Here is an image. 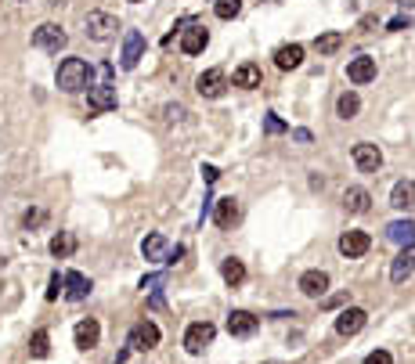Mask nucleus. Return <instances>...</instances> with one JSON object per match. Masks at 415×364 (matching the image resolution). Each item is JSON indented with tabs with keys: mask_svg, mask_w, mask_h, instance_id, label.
Returning <instances> with one entry per match:
<instances>
[{
	"mask_svg": "<svg viewBox=\"0 0 415 364\" xmlns=\"http://www.w3.org/2000/svg\"><path fill=\"white\" fill-rule=\"evenodd\" d=\"M73 335H76V350H94L98 339H101V325H98L94 317H83Z\"/></svg>",
	"mask_w": 415,
	"mask_h": 364,
	"instance_id": "nucleus-13",
	"label": "nucleus"
},
{
	"mask_svg": "<svg viewBox=\"0 0 415 364\" xmlns=\"http://www.w3.org/2000/svg\"><path fill=\"white\" fill-rule=\"evenodd\" d=\"M141 58H144V36L137 29H130L127 40H123V58L119 61H123V69H134Z\"/></svg>",
	"mask_w": 415,
	"mask_h": 364,
	"instance_id": "nucleus-14",
	"label": "nucleus"
},
{
	"mask_svg": "<svg viewBox=\"0 0 415 364\" xmlns=\"http://www.w3.org/2000/svg\"><path fill=\"white\" fill-rule=\"evenodd\" d=\"M127 347L130 350H152V347H159V328L152 325V321H137V325L130 328V335H127Z\"/></svg>",
	"mask_w": 415,
	"mask_h": 364,
	"instance_id": "nucleus-5",
	"label": "nucleus"
},
{
	"mask_svg": "<svg viewBox=\"0 0 415 364\" xmlns=\"http://www.w3.org/2000/svg\"><path fill=\"white\" fill-rule=\"evenodd\" d=\"M91 76H94V69H91L83 58H66V61L58 66V87L66 91V94L91 91Z\"/></svg>",
	"mask_w": 415,
	"mask_h": 364,
	"instance_id": "nucleus-1",
	"label": "nucleus"
},
{
	"mask_svg": "<svg viewBox=\"0 0 415 364\" xmlns=\"http://www.w3.org/2000/svg\"><path fill=\"white\" fill-rule=\"evenodd\" d=\"M260 79H264V73H260L257 61H242V66L232 73V83H235V87H246V91L260 87Z\"/></svg>",
	"mask_w": 415,
	"mask_h": 364,
	"instance_id": "nucleus-18",
	"label": "nucleus"
},
{
	"mask_svg": "<svg viewBox=\"0 0 415 364\" xmlns=\"http://www.w3.org/2000/svg\"><path fill=\"white\" fill-rule=\"evenodd\" d=\"M365 364H393V357H390L386 350H372V354L365 357Z\"/></svg>",
	"mask_w": 415,
	"mask_h": 364,
	"instance_id": "nucleus-35",
	"label": "nucleus"
},
{
	"mask_svg": "<svg viewBox=\"0 0 415 364\" xmlns=\"http://www.w3.org/2000/svg\"><path fill=\"white\" fill-rule=\"evenodd\" d=\"M325 289H329V274H325V271H307V274L300 278V292L310 296V299L325 296Z\"/></svg>",
	"mask_w": 415,
	"mask_h": 364,
	"instance_id": "nucleus-19",
	"label": "nucleus"
},
{
	"mask_svg": "<svg viewBox=\"0 0 415 364\" xmlns=\"http://www.w3.org/2000/svg\"><path fill=\"white\" fill-rule=\"evenodd\" d=\"M239 220V202L235 199H220L217 202V227H232Z\"/></svg>",
	"mask_w": 415,
	"mask_h": 364,
	"instance_id": "nucleus-25",
	"label": "nucleus"
},
{
	"mask_svg": "<svg viewBox=\"0 0 415 364\" xmlns=\"http://www.w3.org/2000/svg\"><path fill=\"white\" fill-rule=\"evenodd\" d=\"M76 252V238L69 231H61V234H54L51 238V256H58V260H66V256H73Z\"/></svg>",
	"mask_w": 415,
	"mask_h": 364,
	"instance_id": "nucleus-24",
	"label": "nucleus"
},
{
	"mask_svg": "<svg viewBox=\"0 0 415 364\" xmlns=\"http://www.w3.org/2000/svg\"><path fill=\"white\" fill-rule=\"evenodd\" d=\"M44 217H47V213H44V209H26V217H22V224H26V227H40V224H44Z\"/></svg>",
	"mask_w": 415,
	"mask_h": 364,
	"instance_id": "nucleus-33",
	"label": "nucleus"
},
{
	"mask_svg": "<svg viewBox=\"0 0 415 364\" xmlns=\"http://www.w3.org/2000/svg\"><path fill=\"white\" fill-rule=\"evenodd\" d=\"M264 130H267V134H282L285 123H282L278 116H267V119H264Z\"/></svg>",
	"mask_w": 415,
	"mask_h": 364,
	"instance_id": "nucleus-36",
	"label": "nucleus"
},
{
	"mask_svg": "<svg viewBox=\"0 0 415 364\" xmlns=\"http://www.w3.org/2000/svg\"><path fill=\"white\" fill-rule=\"evenodd\" d=\"M347 79H350V83H368V79H376V58L358 54V58L347 66Z\"/></svg>",
	"mask_w": 415,
	"mask_h": 364,
	"instance_id": "nucleus-15",
	"label": "nucleus"
},
{
	"mask_svg": "<svg viewBox=\"0 0 415 364\" xmlns=\"http://www.w3.org/2000/svg\"><path fill=\"white\" fill-rule=\"evenodd\" d=\"M376 26H379V18H376V15H365V18H361V22H358V29H361V33H368V29H376Z\"/></svg>",
	"mask_w": 415,
	"mask_h": 364,
	"instance_id": "nucleus-38",
	"label": "nucleus"
},
{
	"mask_svg": "<svg viewBox=\"0 0 415 364\" xmlns=\"http://www.w3.org/2000/svg\"><path fill=\"white\" fill-rule=\"evenodd\" d=\"M66 44H69L66 29H61V26H54V22L36 26V33H33V47H40V51H51V54H58V51L66 47Z\"/></svg>",
	"mask_w": 415,
	"mask_h": 364,
	"instance_id": "nucleus-2",
	"label": "nucleus"
},
{
	"mask_svg": "<svg viewBox=\"0 0 415 364\" xmlns=\"http://www.w3.org/2000/svg\"><path fill=\"white\" fill-rule=\"evenodd\" d=\"M264 364H278V361H264Z\"/></svg>",
	"mask_w": 415,
	"mask_h": 364,
	"instance_id": "nucleus-41",
	"label": "nucleus"
},
{
	"mask_svg": "<svg viewBox=\"0 0 415 364\" xmlns=\"http://www.w3.org/2000/svg\"><path fill=\"white\" fill-rule=\"evenodd\" d=\"M213 11H217V18H224V22H232V18L242 11V0H217V4H213Z\"/></svg>",
	"mask_w": 415,
	"mask_h": 364,
	"instance_id": "nucleus-31",
	"label": "nucleus"
},
{
	"mask_svg": "<svg viewBox=\"0 0 415 364\" xmlns=\"http://www.w3.org/2000/svg\"><path fill=\"white\" fill-rule=\"evenodd\" d=\"M66 292V274H51V285H47V299H58Z\"/></svg>",
	"mask_w": 415,
	"mask_h": 364,
	"instance_id": "nucleus-32",
	"label": "nucleus"
},
{
	"mask_svg": "<svg viewBox=\"0 0 415 364\" xmlns=\"http://www.w3.org/2000/svg\"><path fill=\"white\" fill-rule=\"evenodd\" d=\"M130 4H141V0H130Z\"/></svg>",
	"mask_w": 415,
	"mask_h": 364,
	"instance_id": "nucleus-42",
	"label": "nucleus"
},
{
	"mask_svg": "<svg viewBox=\"0 0 415 364\" xmlns=\"http://www.w3.org/2000/svg\"><path fill=\"white\" fill-rule=\"evenodd\" d=\"M390 206H398V209H412V206H415V181H401L398 188H393Z\"/></svg>",
	"mask_w": 415,
	"mask_h": 364,
	"instance_id": "nucleus-23",
	"label": "nucleus"
},
{
	"mask_svg": "<svg viewBox=\"0 0 415 364\" xmlns=\"http://www.w3.org/2000/svg\"><path fill=\"white\" fill-rule=\"evenodd\" d=\"M141 252H144V260H163L166 264V256H170V245H166V238L159 231H152L149 238L141 242Z\"/></svg>",
	"mask_w": 415,
	"mask_h": 364,
	"instance_id": "nucleus-20",
	"label": "nucleus"
},
{
	"mask_svg": "<svg viewBox=\"0 0 415 364\" xmlns=\"http://www.w3.org/2000/svg\"><path fill=\"white\" fill-rule=\"evenodd\" d=\"M87 109L91 112H109L116 109V87H109V83H98V87L87 91Z\"/></svg>",
	"mask_w": 415,
	"mask_h": 364,
	"instance_id": "nucleus-10",
	"label": "nucleus"
},
{
	"mask_svg": "<svg viewBox=\"0 0 415 364\" xmlns=\"http://www.w3.org/2000/svg\"><path fill=\"white\" fill-rule=\"evenodd\" d=\"M163 282H166V274H149V278H144V282H141V289H149V292H159V289H163Z\"/></svg>",
	"mask_w": 415,
	"mask_h": 364,
	"instance_id": "nucleus-34",
	"label": "nucleus"
},
{
	"mask_svg": "<svg viewBox=\"0 0 415 364\" xmlns=\"http://www.w3.org/2000/svg\"><path fill=\"white\" fill-rule=\"evenodd\" d=\"M47 4H54V8H58V4H66V0H47Z\"/></svg>",
	"mask_w": 415,
	"mask_h": 364,
	"instance_id": "nucleus-40",
	"label": "nucleus"
},
{
	"mask_svg": "<svg viewBox=\"0 0 415 364\" xmlns=\"http://www.w3.org/2000/svg\"><path fill=\"white\" fill-rule=\"evenodd\" d=\"M300 61H303V47H300V44H285V47L275 51V66L285 69V73H289V69H296Z\"/></svg>",
	"mask_w": 415,
	"mask_h": 364,
	"instance_id": "nucleus-21",
	"label": "nucleus"
},
{
	"mask_svg": "<svg viewBox=\"0 0 415 364\" xmlns=\"http://www.w3.org/2000/svg\"><path fill=\"white\" fill-rule=\"evenodd\" d=\"M257 325H260V317H257V314H249V310H232V314H227V332L239 335V339L253 335Z\"/></svg>",
	"mask_w": 415,
	"mask_h": 364,
	"instance_id": "nucleus-9",
	"label": "nucleus"
},
{
	"mask_svg": "<svg viewBox=\"0 0 415 364\" xmlns=\"http://www.w3.org/2000/svg\"><path fill=\"white\" fill-rule=\"evenodd\" d=\"M119 29L116 15H105V11H91L87 18H83V33H87L91 40H109L112 33Z\"/></svg>",
	"mask_w": 415,
	"mask_h": 364,
	"instance_id": "nucleus-3",
	"label": "nucleus"
},
{
	"mask_svg": "<svg viewBox=\"0 0 415 364\" xmlns=\"http://www.w3.org/2000/svg\"><path fill=\"white\" fill-rule=\"evenodd\" d=\"M340 44H343V33H322V36L315 40L318 54H332V51H340Z\"/></svg>",
	"mask_w": 415,
	"mask_h": 364,
	"instance_id": "nucleus-30",
	"label": "nucleus"
},
{
	"mask_svg": "<svg viewBox=\"0 0 415 364\" xmlns=\"http://www.w3.org/2000/svg\"><path fill=\"white\" fill-rule=\"evenodd\" d=\"M354 162H358V169H365V174H376V169L383 166V152L376 144L361 141V144H354Z\"/></svg>",
	"mask_w": 415,
	"mask_h": 364,
	"instance_id": "nucleus-11",
	"label": "nucleus"
},
{
	"mask_svg": "<svg viewBox=\"0 0 415 364\" xmlns=\"http://www.w3.org/2000/svg\"><path fill=\"white\" fill-rule=\"evenodd\" d=\"M386 238H390V242H398V245H412V242H415V224H412V220L390 224V227H386Z\"/></svg>",
	"mask_w": 415,
	"mask_h": 364,
	"instance_id": "nucleus-22",
	"label": "nucleus"
},
{
	"mask_svg": "<svg viewBox=\"0 0 415 364\" xmlns=\"http://www.w3.org/2000/svg\"><path fill=\"white\" fill-rule=\"evenodd\" d=\"M365 321H368V314H365L361 307H347V310L336 317V332H340V335H358V332L365 328Z\"/></svg>",
	"mask_w": 415,
	"mask_h": 364,
	"instance_id": "nucleus-12",
	"label": "nucleus"
},
{
	"mask_svg": "<svg viewBox=\"0 0 415 364\" xmlns=\"http://www.w3.org/2000/svg\"><path fill=\"white\" fill-rule=\"evenodd\" d=\"M358 109H361V101H358V94H354V91L340 94V101H336V112H340V119H354V116H358Z\"/></svg>",
	"mask_w": 415,
	"mask_h": 364,
	"instance_id": "nucleus-28",
	"label": "nucleus"
},
{
	"mask_svg": "<svg viewBox=\"0 0 415 364\" xmlns=\"http://www.w3.org/2000/svg\"><path fill=\"white\" fill-rule=\"evenodd\" d=\"M213 335H217V328L210 325V321H195V325H188V332H184V350L202 354L213 342Z\"/></svg>",
	"mask_w": 415,
	"mask_h": 364,
	"instance_id": "nucleus-4",
	"label": "nucleus"
},
{
	"mask_svg": "<svg viewBox=\"0 0 415 364\" xmlns=\"http://www.w3.org/2000/svg\"><path fill=\"white\" fill-rule=\"evenodd\" d=\"M372 245V238L365 231H343V238H340V252L347 256V260H358V256H365Z\"/></svg>",
	"mask_w": 415,
	"mask_h": 364,
	"instance_id": "nucleus-6",
	"label": "nucleus"
},
{
	"mask_svg": "<svg viewBox=\"0 0 415 364\" xmlns=\"http://www.w3.org/2000/svg\"><path fill=\"white\" fill-rule=\"evenodd\" d=\"M220 274H224L227 285H242V282H246V267H242V260H235V256L220 264Z\"/></svg>",
	"mask_w": 415,
	"mask_h": 364,
	"instance_id": "nucleus-27",
	"label": "nucleus"
},
{
	"mask_svg": "<svg viewBox=\"0 0 415 364\" xmlns=\"http://www.w3.org/2000/svg\"><path fill=\"white\" fill-rule=\"evenodd\" d=\"M202 177H206V184H213V181H217L220 174H217V169H213V166H202Z\"/></svg>",
	"mask_w": 415,
	"mask_h": 364,
	"instance_id": "nucleus-39",
	"label": "nucleus"
},
{
	"mask_svg": "<svg viewBox=\"0 0 415 364\" xmlns=\"http://www.w3.org/2000/svg\"><path fill=\"white\" fill-rule=\"evenodd\" d=\"M206 44H210V33H206V26H188L181 36V51L184 54H202Z\"/></svg>",
	"mask_w": 415,
	"mask_h": 364,
	"instance_id": "nucleus-16",
	"label": "nucleus"
},
{
	"mask_svg": "<svg viewBox=\"0 0 415 364\" xmlns=\"http://www.w3.org/2000/svg\"><path fill=\"white\" fill-rule=\"evenodd\" d=\"M224 87H227L224 69H206V73L199 76V83H195V91H199L202 98H220V94H224Z\"/></svg>",
	"mask_w": 415,
	"mask_h": 364,
	"instance_id": "nucleus-7",
	"label": "nucleus"
},
{
	"mask_svg": "<svg viewBox=\"0 0 415 364\" xmlns=\"http://www.w3.org/2000/svg\"><path fill=\"white\" fill-rule=\"evenodd\" d=\"M412 271H415V242H412V245H405V249L398 252V260H393V267H390V282H393V285L408 282Z\"/></svg>",
	"mask_w": 415,
	"mask_h": 364,
	"instance_id": "nucleus-8",
	"label": "nucleus"
},
{
	"mask_svg": "<svg viewBox=\"0 0 415 364\" xmlns=\"http://www.w3.org/2000/svg\"><path fill=\"white\" fill-rule=\"evenodd\" d=\"M368 191L365 188H347V195H343V206L350 209V213H365L368 209Z\"/></svg>",
	"mask_w": 415,
	"mask_h": 364,
	"instance_id": "nucleus-26",
	"label": "nucleus"
},
{
	"mask_svg": "<svg viewBox=\"0 0 415 364\" xmlns=\"http://www.w3.org/2000/svg\"><path fill=\"white\" fill-rule=\"evenodd\" d=\"M91 296V278H83L80 271H69L66 274V299L69 303H83Z\"/></svg>",
	"mask_w": 415,
	"mask_h": 364,
	"instance_id": "nucleus-17",
	"label": "nucleus"
},
{
	"mask_svg": "<svg viewBox=\"0 0 415 364\" xmlns=\"http://www.w3.org/2000/svg\"><path fill=\"white\" fill-rule=\"evenodd\" d=\"M29 354H33V357H40V361H44V357L51 354V335H47L44 328L33 332V339H29Z\"/></svg>",
	"mask_w": 415,
	"mask_h": 364,
	"instance_id": "nucleus-29",
	"label": "nucleus"
},
{
	"mask_svg": "<svg viewBox=\"0 0 415 364\" xmlns=\"http://www.w3.org/2000/svg\"><path fill=\"white\" fill-rule=\"evenodd\" d=\"M166 119H170V123L184 119V105H166Z\"/></svg>",
	"mask_w": 415,
	"mask_h": 364,
	"instance_id": "nucleus-37",
	"label": "nucleus"
}]
</instances>
